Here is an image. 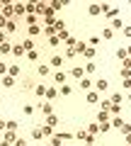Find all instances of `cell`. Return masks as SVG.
<instances>
[{"instance_id": "cell-1", "label": "cell", "mask_w": 131, "mask_h": 146, "mask_svg": "<svg viewBox=\"0 0 131 146\" xmlns=\"http://www.w3.org/2000/svg\"><path fill=\"white\" fill-rule=\"evenodd\" d=\"M3 17H5V20H12V15H15V5H12V3H3Z\"/></svg>"}, {"instance_id": "cell-2", "label": "cell", "mask_w": 131, "mask_h": 146, "mask_svg": "<svg viewBox=\"0 0 131 146\" xmlns=\"http://www.w3.org/2000/svg\"><path fill=\"white\" fill-rule=\"evenodd\" d=\"M92 88H95V90H100V93H107V88H109V80H107V78H100V80H95Z\"/></svg>"}, {"instance_id": "cell-3", "label": "cell", "mask_w": 131, "mask_h": 146, "mask_svg": "<svg viewBox=\"0 0 131 146\" xmlns=\"http://www.w3.org/2000/svg\"><path fill=\"white\" fill-rule=\"evenodd\" d=\"M70 76H73V78H78V80H83V78H85V68H83V66L70 68Z\"/></svg>"}, {"instance_id": "cell-4", "label": "cell", "mask_w": 131, "mask_h": 146, "mask_svg": "<svg viewBox=\"0 0 131 146\" xmlns=\"http://www.w3.org/2000/svg\"><path fill=\"white\" fill-rule=\"evenodd\" d=\"M3 141L15 144V141H17V134H15V131H10V129H5V131H3Z\"/></svg>"}, {"instance_id": "cell-5", "label": "cell", "mask_w": 131, "mask_h": 146, "mask_svg": "<svg viewBox=\"0 0 131 146\" xmlns=\"http://www.w3.org/2000/svg\"><path fill=\"white\" fill-rule=\"evenodd\" d=\"M107 122H109V112L107 110H100L97 112V124H107Z\"/></svg>"}, {"instance_id": "cell-6", "label": "cell", "mask_w": 131, "mask_h": 146, "mask_svg": "<svg viewBox=\"0 0 131 146\" xmlns=\"http://www.w3.org/2000/svg\"><path fill=\"white\" fill-rule=\"evenodd\" d=\"M12 56H27V51H24V46H22V42H20V44H12Z\"/></svg>"}, {"instance_id": "cell-7", "label": "cell", "mask_w": 131, "mask_h": 146, "mask_svg": "<svg viewBox=\"0 0 131 146\" xmlns=\"http://www.w3.org/2000/svg\"><path fill=\"white\" fill-rule=\"evenodd\" d=\"M92 85H95V83H92L90 78H83V80H80V85H78V88L83 90V93H88V90H92Z\"/></svg>"}, {"instance_id": "cell-8", "label": "cell", "mask_w": 131, "mask_h": 146, "mask_svg": "<svg viewBox=\"0 0 131 146\" xmlns=\"http://www.w3.org/2000/svg\"><path fill=\"white\" fill-rule=\"evenodd\" d=\"M53 80H56L58 85H66V71H56L53 73Z\"/></svg>"}, {"instance_id": "cell-9", "label": "cell", "mask_w": 131, "mask_h": 146, "mask_svg": "<svg viewBox=\"0 0 131 146\" xmlns=\"http://www.w3.org/2000/svg\"><path fill=\"white\" fill-rule=\"evenodd\" d=\"M7 54H12V44L10 42H3V44H0V56H7Z\"/></svg>"}, {"instance_id": "cell-10", "label": "cell", "mask_w": 131, "mask_h": 146, "mask_svg": "<svg viewBox=\"0 0 131 146\" xmlns=\"http://www.w3.org/2000/svg\"><path fill=\"white\" fill-rule=\"evenodd\" d=\"M88 12H90V17H97L102 12V5H97V3H92V5L88 7Z\"/></svg>"}, {"instance_id": "cell-11", "label": "cell", "mask_w": 131, "mask_h": 146, "mask_svg": "<svg viewBox=\"0 0 131 146\" xmlns=\"http://www.w3.org/2000/svg\"><path fill=\"white\" fill-rule=\"evenodd\" d=\"M70 93H73V88H70L68 83H66V85H58V95H63V98H68Z\"/></svg>"}, {"instance_id": "cell-12", "label": "cell", "mask_w": 131, "mask_h": 146, "mask_svg": "<svg viewBox=\"0 0 131 146\" xmlns=\"http://www.w3.org/2000/svg\"><path fill=\"white\" fill-rule=\"evenodd\" d=\"M20 71H22V68L17 66V63H12V66H7V76H12V78H17V76H20Z\"/></svg>"}, {"instance_id": "cell-13", "label": "cell", "mask_w": 131, "mask_h": 146, "mask_svg": "<svg viewBox=\"0 0 131 146\" xmlns=\"http://www.w3.org/2000/svg\"><path fill=\"white\" fill-rule=\"evenodd\" d=\"M41 107V112H44V117H49V115H53V105L51 102H44V105H39Z\"/></svg>"}, {"instance_id": "cell-14", "label": "cell", "mask_w": 131, "mask_h": 146, "mask_svg": "<svg viewBox=\"0 0 131 146\" xmlns=\"http://www.w3.org/2000/svg\"><path fill=\"white\" fill-rule=\"evenodd\" d=\"M51 68H61L63 66V56H51V63H49Z\"/></svg>"}, {"instance_id": "cell-15", "label": "cell", "mask_w": 131, "mask_h": 146, "mask_svg": "<svg viewBox=\"0 0 131 146\" xmlns=\"http://www.w3.org/2000/svg\"><path fill=\"white\" fill-rule=\"evenodd\" d=\"M88 134H90V136L100 134V124H97V122H92V124H88Z\"/></svg>"}, {"instance_id": "cell-16", "label": "cell", "mask_w": 131, "mask_h": 146, "mask_svg": "<svg viewBox=\"0 0 131 146\" xmlns=\"http://www.w3.org/2000/svg\"><path fill=\"white\" fill-rule=\"evenodd\" d=\"M37 73L39 76H49V73H51V66H49V63H41V66L37 68Z\"/></svg>"}, {"instance_id": "cell-17", "label": "cell", "mask_w": 131, "mask_h": 146, "mask_svg": "<svg viewBox=\"0 0 131 146\" xmlns=\"http://www.w3.org/2000/svg\"><path fill=\"white\" fill-rule=\"evenodd\" d=\"M27 32H29V36H37V34H41L44 29H41V27H39V25H32V27H29V29H27Z\"/></svg>"}, {"instance_id": "cell-18", "label": "cell", "mask_w": 131, "mask_h": 146, "mask_svg": "<svg viewBox=\"0 0 131 146\" xmlns=\"http://www.w3.org/2000/svg\"><path fill=\"white\" fill-rule=\"evenodd\" d=\"M121 100H124V95H121V93H114V95L109 98V102H112V105H121Z\"/></svg>"}, {"instance_id": "cell-19", "label": "cell", "mask_w": 131, "mask_h": 146, "mask_svg": "<svg viewBox=\"0 0 131 146\" xmlns=\"http://www.w3.org/2000/svg\"><path fill=\"white\" fill-rule=\"evenodd\" d=\"M34 93H37L39 98H46V85H34Z\"/></svg>"}, {"instance_id": "cell-20", "label": "cell", "mask_w": 131, "mask_h": 146, "mask_svg": "<svg viewBox=\"0 0 131 146\" xmlns=\"http://www.w3.org/2000/svg\"><path fill=\"white\" fill-rule=\"evenodd\" d=\"M3 85H5V88H12V85H15V78H12V76H3Z\"/></svg>"}, {"instance_id": "cell-21", "label": "cell", "mask_w": 131, "mask_h": 146, "mask_svg": "<svg viewBox=\"0 0 131 146\" xmlns=\"http://www.w3.org/2000/svg\"><path fill=\"white\" fill-rule=\"evenodd\" d=\"M15 15H27V7H24V3H17V5H15Z\"/></svg>"}, {"instance_id": "cell-22", "label": "cell", "mask_w": 131, "mask_h": 146, "mask_svg": "<svg viewBox=\"0 0 131 146\" xmlns=\"http://www.w3.org/2000/svg\"><path fill=\"white\" fill-rule=\"evenodd\" d=\"M46 12H49V5L39 3V5H37V15H44V17H46Z\"/></svg>"}, {"instance_id": "cell-23", "label": "cell", "mask_w": 131, "mask_h": 146, "mask_svg": "<svg viewBox=\"0 0 131 146\" xmlns=\"http://www.w3.org/2000/svg\"><path fill=\"white\" fill-rule=\"evenodd\" d=\"M5 29H7V34H12V32H17V25H15V20H7Z\"/></svg>"}, {"instance_id": "cell-24", "label": "cell", "mask_w": 131, "mask_h": 146, "mask_svg": "<svg viewBox=\"0 0 131 146\" xmlns=\"http://www.w3.org/2000/svg\"><path fill=\"white\" fill-rule=\"evenodd\" d=\"M58 95V88H46V100H53Z\"/></svg>"}, {"instance_id": "cell-25", "label": "cell", "mask_w": 131, "mask_h": 146, "mask_svg": "<svg viewBox=\"0 0 131 146\" xmlns=\"http://www.w3.org/2000/svg\"><path fill=\"white\" fill-rule=\"evenodd\" d=\"M22 46H24V51H32L34 49V42L32 39H22Z\"/></svg>"}, {"instance_id": "cell-26", "label": "cell", "mask_w": 131, "mask_h": 146, "mask_svg": "<svg viewBox=\"0 0 131 146\" xmlns=\"http://www.w3.org/2000/svg\"><path fill=\"white\" fill-rule=\"evenodd\" d=\"M85 98H88V102H97V93H95V90H88Z\"/></svg>"}, {"instance_id": "cell-27", "label": "cell", "mask_w": 131, "mask_h": 146, "mask_svg": "<svg viewBox=\"0 0 131 146\" xmlns=\"http://www.w3.org/2000/svg\"><path fill=\"white\" fill-rule=\"evenodd\" d=\"M83 68H85V73H88V76H92V73H95V71H97V66H95V63H92V61H90V63H88V66H83Z\"/></svg>"}, {"instance_id": "cell-28", "label": "cell", "mask_w": 131, "mask_h": 146, "mask_svg": "<svg viewBox=\"0 0 131 146\" xmlns=\"http://www.w3.org/2000/svg\"><path fill=\"white\" fill-rule=\"evenodd\" d=\"M27 58H29V61H37V58H39V51H37V49H32V51H27Z\"/></svg>"}, {"instance_id": "cell-29", "label": "cell", "mask_w": 131, "mask_h": 146, "mask_svg": "<svg viewBox=\"0 0 131 146\" xmlns=\"http://www.w3.org/2000/svg\"><path fill=\"white\" fill-rule=\"evenodd\" d=\"M112 36H114V32H112V29H102V39H105V42H109Z\"/></svg>"}, {"instance_id": "cell-30", "label": "cell", "mask_w": 131, "mask_h": 146, "mask_svg": "<svg viewBox=\"0 0 131 146\" xmlns=\"http://www.w3.org/2000/svg\"><path fill=\"white\" fill-rule=\"evenodd\" d=\"M112 127H117V129H121V127H124V119H121V117H114V119H112Z\"/></svg>"}, {"instance_id": "cell-31", "label": "cell", "mask_w": 131, "mask_h": 146, "mask_svg": "<svg viewBox=\"0 0 131 146\" xmlns=\"http://www.w3.org/2000/svg\"><path fill=\"white\" fill-rule=\"evenodd\" d=\"M112 27H114V29H121V27H124V20H119V17L112 20Z\"/></svg>"}, {"instance_id": "cell-32", "label": "cell", "mask_w": 131, "mask_h": 146, "mask_svg": "<svg viewBox=\"0 0 131 146\" xmlns=\"http://www.w3.org/2000/svg\"><path fill=\"white\" fill-rule=\"evenodd\" d=\"M7 129H10V131H17V129H20V124H17L15 119H10V122H7Z\"/></svg>"}, {"instance_id": "cell-33", "label": "cell", "mask_w": 131, "mask_h": 146, "mask_svg": "<svg viewBox=\"0 0 131 146\" xmlns=\"http://www.w3.org/2000/svg\"><path fill=\"white\" fill-rule=\"evenodd\" d=\"M22 112H24V115H27V117H29V115H32V112H34V105H24V107H22Z\"/></svg>"}, {"instance_id": "cell-34", "label": "cell", "mask_w": 131, "mask_h": 146, "mask_svg": "<svg viewBox=\"0 0 131 146\" xmlns=\"http://www.w3.org/2000/svg\"><path fill=\"white\" fill-rule=\"evenodd\" d=\"M85 49H88V46H85L83 42H80V44H75V54H85Z\"/></svg>"}, {"instance_id": "cell-35", "label": "cell", "mask_w": 131, "mask_h": 146, "mask_svg": "<svg viewBox=\"0 0 131 146\" xmlns=\"http://www.w3.org/2000/svg\"><path fill=\"white\" fill-rule=\"evenodd\" d=\"M83 56H85V58H92V56H95V49H92V46H88V49H85V54H83Z\"/></svg>"}, {"instance_id": "cell-36", "label": "cell", "mask_w": 131, "mask_h": 146, "mask_svg": "<svg viewBox=\"0 0 131 146\" xmlns=\"http://www.w3.org/2000/svg\"><path fill=\"white\" fill-rule=\"evenodd\" d=\"M56 122H58V119H56L53 115H49V117H46V124H49V127H56Z\"/></svg>"}, {"instance_id": "cell-37", "label": "cell", "mask_w": 131, "mask_h": 146, "mask_svg": "<svg viewBox=\"0 0 131 146\" xmlns=\"http://www.w3.org/2000/svg\"><path fill=\"white\" fill-rule=\"evenodd\" d=\"M41 134H46V136H51V134H53V129H51V127H49V124H44V127H41Z\"/></svg>"}, {"instance_id": "cell-38", "label": "cell", "mask_w": 131, "mask_h": 146, "mask_svg": "<svg viewBox=\"0 0 131 146\" xmlns=\"http://www.w3.org/2000/svg\"><path fill=\"white\" fill-rule=\"evenodd\" d=\"M124 78H131V68H121V80Z\"/></svg>"}, {"instance_id": "cell-39", "label": "cell", "mask_w": 131, "mask_h": 146, "mask_svg": "<svg viewBox=\"0 0 131 146\" xmlns=\"http://www.w3.org/2000/svg\"><path fill=\"white\" fill-rule=\"evenodd\" d=\"M109 112H112V115H119V112H121V105H112Z\"/></svg>"}, {"instance_id": "cell-40", "label": "cell", "mask_w": 131, "mask_h": 146, "mask_svg": "<svg viewBox=\"0 0 131 146\" xmlns=\"http://www.w3.org/2000/svg\"><path fill=\"white\" fill-rule=\"evenodd\" d=\"M32 136H34V139H41V136H44L41 134V127H39V129H32Z\"/></svg>"}, {"instance_id": "cell-41", "label": "cell", "mask_w": 131, "mask_h": 146, "mask_svg": "<svg viewBox=\"0 0 131 146\" xmlns=\"http://www.w3.org/2000/svg\"><path fill=\"white\" fill-rule=\"evenodd\" d=\"M24 17H27V22H29V27L37 25V15H24Z\"/></svg>"}, {"instance_id": "cell-42", "label": "cell", "mask_w": 131, "mask_h": 146, "mask_svg": "<svg viewBox=\"0 0 131 146\" xmlns=\"http://www.w3.org/2000/svg\"><path fill=\"white\" fill-rule=\"evenodd\" d=\"M100 107H102V110H107V112H109V107H112V102H109V100H102V102H100Z\"/></svg>"}, {"instance_id": "cell-43", "label": "cell", "mask_w": 131, "mask_h": 146, "mask_svg": "<svg viewBox=\"0 0 131 146\" xmlns=\"http://www.w3.org/2000/svg\"><path fill=\"white\" fill-rule=\"evenodd\" d=\"M117 56H119V58H121V61H124V58H129V56H126V49H124V46H121V49H119V51H117Z\"/></svg>"}, {"instance_id": "cell-44", "label": "cell", "mask_w": 131, "mask_h": 146, "mask_svg": "<svg viewBox=\"0 0 131 146\" xmlns=\"http://www.w3.org/2000/svg\"><path fill=\"white\" fill-rule=\"evenodd\" d=\"M61 144H63L61 136H53V139H51V146H61Z\"/></svg>"}, {"instance_id": "cell-45", "label": "cell", "mask_w": 131, "mask_h": 146, "mask_svg": "<svg viewBox=\"0 0 131 146\" xmlns=\"http://www.w3.org/2000/svg\"><path fill=\"white\" fill-rule=\"evenodd\" d=\"M0 76H7V63L0 61Z\"/></svg>"}, {"instance_id": "cell-46", "label": "cell", "mask_w": 131, "mask_h": 146, "mask_svg": "<svg viewBox=\"0 0 131 146\" xmlns=\"http://www.w3.org/2000/svg\"><path fill=\"white\" fill-rule=\"evenodd\" d=\"M121 134H131V124H126V122H124V127H121Z\"/></svg>"}, {"instance_id": "cell-47", "label": "cell", "mask_w": 131, "mask_h": 146, "mask_svg": "<svg viewBox=\"0 0 131 146\" xmlns=\"http://www.w3.org/2000/svg\"><path fill=\"white\" fill-rule=\"evenodd\" d=\"M68 36H70V34H68V32H66V29H63V32H58V39H63V42H66Z\"/></svg>"}, {"instance_id": "cell-48", "label": "cell", "mask_w": 131, "mask_h": 146, "mask_svg": "<svg viewBox=\"0 0 131 146\" xmlns=\"http://www.w3.org/2000/svg\"><path fill=\"white\" fill-rule=\"evenodd\" d=\"M58 42H61V39H58V34H56V36H51V39H49V44H51V46H56Z\"/></svg>"}, {"instance_id": "cell-49", "label": "cell", "mask_w": 131, "mask_h": 146, "mask_svg": "<svg viewBox=\"0 0 131 146\" xmlns=\"http://www.w3.org/2000/svg\"><path fill=\"white\" fill-rule=\"evenodd\" d=\"M58 136H61L63 141H70V139H73V134H68V131H66V134H58Z\"/></svg>"}, {"instance_id": "cell-50", "label": "cell", "mask_w": 131, "mask_h": 146, "mask_svg": "<svg viewBox=\"0 0 131 146\" xmlns=\"http://www.w3.org/2000/svg\"><path fill=\"white\" fill-rule=\"evenodd\" d=\"M5 25H7V20H5L3 15H0V29H5Z\"/></svg>"}, {"instance_id": "cell-51", "label": "cell", "mask_w": 131, "mask_h": 146, "mask_svg": "<svg viewBox=\"0 0 131 146\" xmlns=\"http://www.w3.org/2000/svg\"><path fill=\"white\" fill-rule=\"evenodd\" d=\"M5 129H7V122H5V119H0V131H5Z\"/></svg>"}, {"instance_id": "cell-52", "label": "cell", "mask_w": 131, "mask_h": 146, "mask_svg": "<svg viewBox=\"0 0 131 146\" xmlns=\"http://www.w3.org/2000/svg\"><path fill=\"white\" fill-rule=\"evenodd\" d=\"M121 83H124V88H131V78H124Z\"/></svg>"}, {"instance_id": "cell-53", "label": "cell", "mask_w": 131, "mask_h": 146, "mask_svg": "<svg viewBox=\"0 0 131 146\" xmlns=\"http://www.w3.org/2000/svg\"><path fill=\"white\" fill-rule=\"evenodd\" d=\"M15 146H27V141H24V139H17V141H15Z\"/></svg>"}, {"instance_id": "cell-54", "label": "cell", "mask_w": 131, "mask_h": 146, "mask_svg": "<svg viewBox=\"0 0 131 146\" xmlns=\"http://www.w3.org/2000/svg\"><path fill=\"white\" fill-rule=\"evenodd\" d=\"M5 42V29H0V44Z\"/></svg>"}, {"instance_id": "cell-55", "label": "cell", "mask_w": 131, "mask_h": 146, "mask_svg": "<svg viewBox=\"0 0 131 146\" xmlns=\"http://www.w3.org/2000/svg\"><path fill=\"white\" fill-rule=\"evenodd\" d=\"M124 34H126V36H131V27H124Z\"/></svg>"}, {"instance_id": "cell-56", "label": "cell", "mask_w": 131, "mask_h": 146, "mask_svg": "<svg viewBox=\"0 0 131 146\" xmlns=\"http://www.w3.org/2000/svg\"><path fill=\"white\" fill-rule=\"evenodd\" d=\"M126 56H129V58H131V46H126Z\"/></svg>"}, {"instance_id": "cell-57", "label": "cell", "mask_w": 131, "mask_h": 146, "mask_svg": "<svg viewBox=\"0 0 131 146\" xmlns=\"http://www.w3.org/2000/svg\"><path fill=\"white\" fill-rule=\"evenodd\" d=\"M126 141H129V144H131V134H126Z\"/></svg>"}, {"instance_id": "cell-58", "label": "cell", "mask_w": 131, "mask_h": 146, "mask_svg": "<svg viewBox=\"0 0 131 146\" xmlns=\"http://www.w3.org/2000/svg\"><path fill=\"white\" fill-rule=\"evenodd\" d=\"M129 102H131V93H129Z\"/></svg>"}, {"instance_id": "cell-59", "label": "cell", "mask_w": 131, "mask_h": 146, "mask_svg": "<svg viewBox=\"0 0 131 146\" xmlns=\"http://www.w3.org/2000/svg\"><path fill=\"white\" fill-rule=\"evenodd\" d=\"M0 10H3V3H0Z\"/></svg>"}, {"instance_id": "cell-60", "label": "cell", "mask_w": 131, "mask_h": 146, "mask_svg": "<svg viewBox=\"0 0 131 146\" xmlns=\"http://www.w3.org/2000/svg\"><path fill=\"white\" fill-rule=\"evenodd\" d=\"M129 146H131V144H129Z\"/></svg>"}]
</instances>
